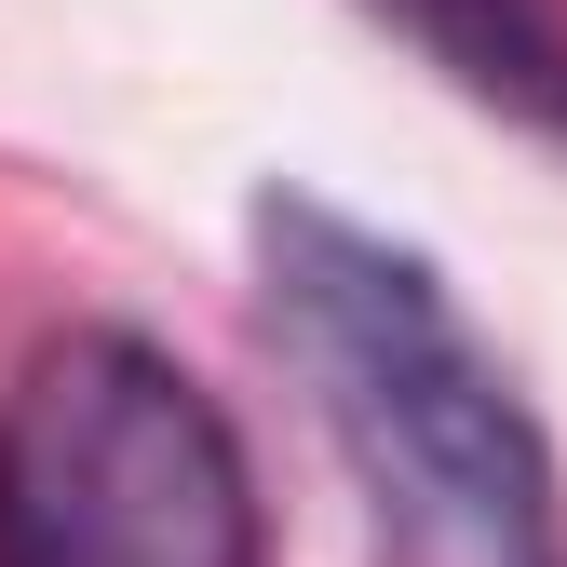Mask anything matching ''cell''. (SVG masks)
<instances>
[{
	"label": "cell",
	"mask_w": 567,
	"mask_h": 567,
	"mask_svg": "<svg viewBox=\"0 0 567 567\" xmlns=\"http://www.w3.org/2000/svg\"><path fill=\"white\" fill-rule=\"evenodd\" d=\"M257 284H270L284 365L311 379L405 567H567L554 446L514 405L501 351L460 324L433 257H405L392 230L338 217L311 189H257Z\"/></svg>",
	"instance_id": "obj_1"
},
{
	"label": "cell",
	"mask_w": 567,
	"mask_h": 567,
	"mask_svg": "<svg viewBox=\"0 0 567 567\" xmlns=\"http://www.w3.org/2000/svg\"><path fill=\"white\" fill-rule=\"evenodd\" d=\"M0 567H257V473L163 338L68 324L0 392Z\"/></svg>",
	"instance_id": "obj_2"
},
{
	"label": "cell",
	"mask_w": 567,
	"mask_h": 567,
	"mask_svg": "<svg viewBox=\"0 0 567 567\" xmlns=\"http://www.w3.org/2000/svg\"><path fill=\"white\" fill-rule=\"evenodd\" d=\"M365 14L419 68H446L473 109H501L540 150H567V0H365Z\"/></svg>",
	"instance_id": "obj_3"
}]
</instances>
